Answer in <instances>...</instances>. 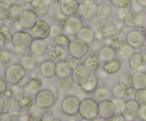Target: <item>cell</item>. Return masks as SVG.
Segmentation results:
<instances>
[{"label": "cell", "mask_w": 146, "mask_h": 121, "mask_svg": "<svg viewBox=\"0 0 146 121\" xmlns=\"http://www.w3.org/2000/svg\"><path fill=\"white\" fill-rule=\"evenodd\" d=\"M78 113L85 120H94L98 116V103L90 98L84 99L80 103Z\"/></svg>", "instance_id": "cell-1"}, {"label": "cell", "mask_w": 146, "mask_h": 121, "mask_svg": "<svg viewBox=\"0 0 146 121\" xmlns=\"http://www.w3.org/2000/svg\"><path fill=\"white\" fill-rule=\"evenodd\" d=\"M26 72L21 64H13L7 68L4 74L6 81L10 84H17L24 79Z\"/></svg>", "instance_id": "cell-2"}, {"label": "cell", "mask_w": 146, "mask_h": 121, "mask_svg": "<svg viewBox=\"0 0 146 121\" xmlns=\"http://www.w3.org/2000/svg\"><path fill=\"white\" fill-rule=\"evenodd\" d=\"M141 106L135 99H130L125 101L121 109V116L126 120H135L139 118Z\"/></svg>", "instance_id": "cell-3"}, {"label": "cell", "mask_w": 146, "mask_h": 121, "mask_svg": "<svg viewBox=\"0 0 146 121\" xmlns=\"http://www.w3.org/2000/svg\"><path fill=\"white\" fill-rule=\"evenodd\" d=\"M34 100L37 107L41 109H47L54 106L56 99L54 93L51 90L43 89L37 92Z\"/></svg>", "instance_id": "cell-4"}, {"label": "cell", "mask_w": 146, "mask_h": 121, "mask_svg": "<svg viewBox=\"0 0 146 121\" xmlns=\"http://www.w3.org/2000/svg\"><path fill=\"white\" fill-rule=\"evenodd\" d=\"M88 50V44L77 38L70 41L68 46V54L78 60L86 56Z\"/></svg>", "instance_id": "cell-5"}, {"label": "cell", "mask_w": 146, "mask_h": 121, "mask_svg": "<svg viewBox=\"0 0 146 121\" xmlns=\"http://www.w3.org/2000/svg\"><path fill=\"white\" fill-rule=\"evenodd\" d=\"M80 103L81 101L76 96H66L61 101V110L67 116H75L78 113Z\"/></svg>", "instance_id": "cell-6"}, {"label": "cell", "mask_w": 146, "mask_h": 121, "mask_svg": "<svg viewBox=\"0 0 146 121\" xmlns=\"http://www.w3.org/2000/svg\"><path fill=\"white\" fill-rule=\"evenodd\" d=\"M92 74V71L90 70L84 64H80L71 72V77L76 84L82 86L88 82Z\"/></svg>", "instance_id": "cell-7"}, {"label": "cell", "mask_w": 146, "mask_h": 121, "mask_svg": "<svg viewBox=\"0 0 146 121\" xmlns=\"http://www.w3.org/2000/svg\"><path fill=\"white\" fill-rule=\"evenodd\" d=\"M33 41V37L29 33L24 31H18L13 35L11 42L15 48L19 50H26L30 48Z\"/></svg>", "instance_id": "cell-8"}, {"label": "cell", "mask_w": 146, "mask_h": 121, "mask_svg": "<svg viewBox=\"0 0 146 121\" xmlns=\"http://www.w3.org/2000/svg\"><path fill=\"white\" fill-rule=\"evenodd\" d=\"M31 32L36 39L44 40L48 38L51 33V27L46 21L39 19L36 22L31 29Z\"/></svg>", "instance_id": "cell-9"}, {"label": "cell", "mask_w": 146, "mask_h": 121, "mask_svg": "<svg viewBox=\"0 0 146 121\" xmlns=\"http://www.w3.org/2000/svg\"><path fill=\"white\" fill-rule=\"evenodd\" d=\"M116 107L113 101L110 99L98 102V116L106 120L115 116Z\"/></svg>", "instance_id": "cell-10"}, {"label": "cell", "mask_w": 146, "mask_h": 121, "mask_svg": "<svg viewBox=\"0 0 146 121\" xmlns=\"http://www.w3.org/2000/svg\"><path fill=\"white\" fill-rule=\"evenodd\" d=\"M96 4L93 0H84L80 4L78 14L84 19H90L96 14Z\"/></svg>", "instance_id": "cell-11"}, {"label": "cell", "mask_w": 146, "mask_h": 121, "mask_svg": "<svg viewBox=\"0 0 146 121\" xmlns=\"http://www.w3.org/2000/svg\"><path fill=\"white\" fill-rule=\"evenodd\" d=\"M124 23L130 28H138L145 22V16L140 11H132L126 14L124 18Z\"/></svg>", "instance_id": "cell-12"}, {"label": "cell", "mask_w": 146, "mask_h": 121, "mask_svg": "<svg viewBox=\"0 0 146 121\" xmlns=\"http://www.w3.org/2000/svg\"><path fill=\"white\" fill-rule=\"evenodd\" d=\"M83 28V22L79 17L69 16L67 18L64 28L70 35H76Z\"/></svg>", "instance_id": "cell-13"}, {"label": "cell", "mask_w": 146, "mask_h": 121, "mask_svg": "<svg viewBox=\"0 0 146 121\" xmlns=\"http://www.w3.org/2000/svg\"><path fill=\"white\" fill-rule=\"evenodd\" d=\"M118 83L125 91V95L127 96L131 95L135 91L133 77L128 72H124L120 75Z\"/></svg>", "instance_id": "cell-14"}, {"label": "cell", "mask_w": 146, "mask_h": 121, "mask_svg": "<svg viewBox=\"0 0 146 121\" xmlns=\"http://www.w3.org/2000/svg\"><path fill=\"white\" fill-rule=\"evenodd\" d=\"M80 4L76 0H63L60 4L61 12L66 16H72L77 14Z\"/></svg>", "instance_id": "cell-15"}, {"label": "cell", "mask_w": 146, "mask_h": 121, "mask_svg": "<svg viewBox=\"0 0 146 121\" xmlns=\"http://www.w3.org/2000/svg\"><path fill=\"white\" fill-rule=\"evenodd\" d=\"M39 72L44 77L51 79L56 75V63L51 60L44 61L40 65Z\"/></svg>", "instance_id": "cell-16"}, {"label": "cell", "mask_w": 146, "mask_h": 121, "mask_svg": "<svg viewBox=\"0 0 146 121\" xmlns=\"http://www.w3.org/2000/svg\"><path fill=\"white\" fill-rule=\"evenodd\" d=\"M126 42L134 49L140 48L145 43L144 35L141 31H132L126 36Z\"/></svg>", "instance_id": "cell-17"}, {"label": "cell", "mask_w": 146, "mask_h": 121, "mask_svg": "<svg viewBox=\"0 0 146 121\" xmlns=\"http://www.w3.org/2000/svg\"><path fill=\"white\" fill-rule=\"evenodd\" d=\"M99 33L104 38H113L116 37V27L113 21H106L103 23L99 28Z\"/></svg>", "instance_id": "cell-18"}, {"label": "cell", "mask_w": 146, "mask_h": 121, "mask_svg": "<svg viewBox=\"0 0 146 121\" xmlns=\"http://www.w3.org/2000/svg\"><path fill=\"white\" fill-rule=\"evenodd\" d=\"M130 67L134 70L139 71L146 64V55L142 52H135L128 59Z\"/></svg>", "instance_id": "cell-19"}, {"label": "cell", "mask_w": 146, "mask_h": 121, "mask_svg": "<svg viewBox=\"0 0 146 121\" xmlns=\"http://www.w3.org/2000/svg\"><path fill=\"white\" fill-rule=\"evenodd\" d=\"M35 13L31 10H26L24 16L19 21V24L21 27L25 29H31L38 19Z\"/></svg>", "instance_id": "cell-20"}, {"label": "cell", "mask_w": 146, "mask_h": 121, "mask_svg": "<svg viewBox=\"0 0 146 121\" xmlns=\"http://www.w3.org/2000/svg\"><path fill=\"white\" fill-rule=\"evenodd\" d=\"M31 5L37 16H45L49 12V6L44 0H33Z\"/></svg>", "instance_id": "cell-21"}, {"label": "cell", "mask_w": 146, "mask_h": 121, "mask_svg": "<svg viewBox=\"0 0 146 121\" xmlns=\"http://www.w3.org/2000/svg\"><path fill=\"white\" fill-rule=\"evenodd\" d=\"M35 100L28 92L20 94L17 99V103L19 107L22 109H29L32 107Z\"/></svg>", "instance_id": "cell-22"}, {"label": "cell", "mask_w": 146, "mask_h": 121, "mask_svg": "<svg viewBox=\"0 0 146 121\" xmlns=\"http://www.w3.org/2000/svg\"><path fill=\"white\" fill-rule=\"evenodd\" d=\"M76 36L77 39L81 40L86 44H90L94 42L95 40L96 34L91 28L83 27L79 32L76 35Z\"/></svg>", "instance_id": "cell-23"}, {"label": "cell", "mask_w": 146, "mask_h": 121, "mask_svg": "<svg viewBox=\"0 0 146 121\" xmlns=\"http://www.w3.org/2000/svg\"><path fill=\"white\" fill-rule=\"evenodd\" d=\"M122 63L118 59H113L112 60L104 63L103 66V70L108 75H113L118 73L121 69Z\"/></svg>", "instance_id": "cell-24"}, {"label": "cell", "mask_w": 146, "mask_h": 121, "mask_svg": "<svg viewBox=\"0 0 146 121\" xmlns=\"http://www.w3.org/2000/svg\"><path fill=\"white\" fill-rule=\"evenodd\" d=\"M115 53L116 52L112 47L110 45H106V46L102 47L99 50L98 56L99 57L101 62L106 63V62L115 59Z\"/></svg>", "instance_id": "cell-25"}, {"label": "cell", "mask_w": 146, "mask_h": 121, "mask_svg": "<svg viewBox=\"0 0 146 121\" xmlns=\"http://www.w3.org/2000/svg\"><path fill=\"white\" fill-rule=\"evenodd\" d=\"M134 51L135 50L133 48H132L127 42L123 41L115 50V52L118 55L124 59H129L135 53Z\"/></svg>", "instance_id": "cell-26"}, {"label": "cell", "mask_w": 146, "mask_h": 121, "mask_svg": "<svg viewBox=\"0 0 146 121\" xmlns=\"http://www.w3.org/2000/svg\"><path fill=\"white\" fill-rule=\"evenodd\" d=\"M48 56L51 60L57 61V62L64 60L66 57V51L65 48L58 46H54L48 50Z\"/></svg>", "instance_id": "cell-27"}, {"label": "cell", "mask_w": 146, "mask_h": 121, "mask_svg": "<svg viewBox=\"0 0 146 121\" xmlns=\"http://www.w3.org/2000/svg\"><path fill=\"white\" fill-rule=\"evenodd\" d=\"M31 53L35 55H42L47 50V45L43 40H34L29 48Z\"/></svg>", "instance_id": "cell-28"}, {"label": "cell", "mask_w": 146, "mask_h": 121, "mask_svg": "<svg viewBox=\"0 0 146 121\" xmlns=\"http://www.w3.org/2000/svg\"><path fill=\"white\" fill-rule=\"evenodd\" d=\"M135 89H146V73L142 71H137L132 75Z\"/></svg>", "instance_id": "cell-29"}, {"label": "cell", "mask_w": 146, "mask_h": 121, "mask_svg": "<svg viewBox=\"0 0 146 121\" xmlns=\"http://www.w3.org/2000/svg\"><path fill=\"white\" fill-rule=\"evenodd\" d=\"M84 65L92 72H96L100 68L101 65V61L99 57L95 54L89 55L84 60Z\"/></svg>", "instance_id": "cell-30"}, {"label": "cell", "mask_w": 146, "mask_h": 121, "mask_svg": "<svg viewBox=\"0 0 146 121\" xmlns=\"http://www.w3.org/2000/svg\"><path fill=\"white\" fill-rule=\"evenodd\" d=\"M43 82L41 79L38 77H32L30 78L26 83L25 90L27 92H31V93H34V92H38L41 87L42 86Z\"/></svg>", "instance_id": "cell-31"}, {"label": "cell", "mask_w": 146, "mask_h": 121, "mask_svg": "<svg viewBox=\"0 0 146 121\" xmlns=\"http://www.w3.org/2000/svg\"><path fill=\"white\" fill-rule=\"evenodd\" d=\"M24 8L20 4H14L9 6L10 19L19 21L24 16Z\"/></svg>", "instance_id": "cell-32"}, {"label": "cell", "mask_w": 146, "mask_h": 121, "mask_svg": "<svg viewBox=\"0 0 146 121\" xmlns=\"http://www.w3.org/2000/svg\"><path fill=\"white\" fill-rule=\"evenodd\" d=\"M98 86V79L95 74H92L88 82L81 86L86 93H93L95 92Z\"/></svg>", "instance_id": "cell-33"}, {"label": "cell", "mask_w": 146, "mask_h": 121, "mask_svg": "<svg viewBox=\"0 0 146 121\" xmlns=\"http://www.w3.org/2000/svg\"><path fill=\"white\" fill-rule=\"evenodd\" d=\"M96 15L99 19H108L111 15V8L108 4H101L97 6Z\"/></svg>", "instance_id": "cell-34"}, {"label": "cell", "mask_w": 146, "mask_h": 121, "mask_svg": "<svg viewBox=\"0 0 146 121\" xmlns=\"http://www.w3.org/2000/svg\"><path fill=\"white\" fill-rule=\"evenodd\" d=\"M94 93V99L96 101H101L108 100L112 97L111 91L105 87L98 88Z\"/></svg>", "instance_id": "cell-35"}, {"label": "cell", "mask_w": 146, "mask_h": 121, "mask_svg": "<svg viewBox=\"0 0 146 121\" xmlns=\"http://www.w3.org/2000/svg\"><path fill=\"white\" fill-rule=\"evenodd\" d=\"M69 43V38L65 34L60 33L53 38V43H54V46L61 47L64 48H66V47L68 48Z\"/></svg>", "instance_id": "cell-36"}, {"label": "cell", "mask_w": 146, "mask_h": 121, "mask_svg": "<svg viewBox=\"0 0 146 121\" xmlns=\"http://www.w3.org/2000/svg\"><path fill=\"white\" fill-rule=\"evenodd\" d=\"M21 65L27 71H30L35 67L36 61L35 58L30 55H24L21 60Z\"/></svg>", "instance_id": "cell-37"}, {"label": "cell", "mask_w": 146, "mask_h": 121, "mask_svg": "<svg viewBox=\"0 0 146 121\" xmlns=\"http://www.w3.org/2000/svg\"><path fill=\"white\" fill-rule=\"evenodd\" d=\"M74 81L71 77L60 79L58 82V87L63 92H68L74 86Z\"/></svg>", "instance_id": "cell-38"}, {"label": "cell", "mask_w": 146, "mask_h": 121, "mask_svg": "<svg viewBox=\"0 0 146 121\" xmlns=\"http://www.w3.org/2000/svg\"><path fill=\"white\" fill-rule=\"evenodd\" d=\"M71 75V71L68 69L64 65L63 61L56 63V76L60 79L68 77Z\"/></svg>", "instance_id": "cell-39"}, {"label": "cell", "mask_w": 146, "mask_h": 121, "mask_svg": "<svg viewBox=\"0 0 146 121\" xmlns=\"http://www.w3.org/2000/svg\"><path fill=\"white\" fill-rule=\"evenodd\" d=\"M65 66L68 68V69L72 72L74 69H75L78 65H80L79 60L77 59V58H74V57L71 56V55H66L65 58L63 60Z\"/></svg>", "instance_id": "cell-40"}, {"label": "cell", "mask_w": 146, "mask_h": 121, "mask_svg": "<svg viewBox=\"0 0 146 121\" xmlns=\"http://www.w3.org/2000/svg\"><path fill=\"white\" fill-rule=\"evenodd\" d=\"M134 99L141 106L146 105V89L137 90L134 94Z\"/></svg>", "instance_id": "cell-41"}, {"label": "cell", "mask_w": 146, "mask_h": 121, "mask_svg": "<svg viewBox=\"0 0 146 121\" xmlns=\"http://www.w3.org/2000/svg\"><path fill=\"white\" fill-rule=\"evenodd\" d=\"M111 94H112V96L116 99H123L125 96V91L118 84V83L113 86L111 89Z\"/></svg>", "instance_id": "cell-42"}, {"label": "cell", "mask_w": 146, "mask_h": 121, "mask_svg": "<svg viewBox=\"0 0 146 121\" xmlns=\"http://www.w3.org/2000/svg\"><path fill=\"white\" fill-rule=\"evenodd\" d=\"M10 19L9 16V6L0 3V21Z\"/></svg>", "instance_id": "cell-43"}, {"label": "cell", "mask_w": 146, "mask_h": 121, "mask_svg": "<svg viewBox=\"0 0 146 121\" xmlns=\"http://www.w3.org/2000/svg\"><path fill=\"white\" fill-rule=\"evenodd\" d=\"M113 6L120 9L128 8L131 6L132 0H111Z\"/></svg>", "instance_id": "cell-44"}, {"label": "cell", "mask_w": 146, "mask_h": 121, "mask_svg": "<svg viewBox=\"0 0 146 121\" xmlns=\"http://www.w3.org/2000/svg\"><path fill=\"white\" fill-rule=\"evenodd\" d=\"M0 32L3 34L6 39V43H10L12 41L13 34L11 31L6 26L0 27Z\"/></svg>", "instance_id": "cell-45"}, {"label": "cell", "mask_w": 146, "mask_h": 121, "mask_svg": "<svg viewBox=\"0 0 146 121\" xmlns=\"http://www.w3.org/2000/svg\"><path fill=\"white\" fill-rule=\"evenodd\" d=\"M28 121H45L44 116L42 113L39 112L33 113L29 116Z\"/></svg>", "instance_id": "cell-46"}, {"label": "cell", "mask_w": 146, "mask_h": 121, "mask_svg": "<svg viewBox=\"0 0 146 121\" xmlns=\"http://www.w3.org/2000/svg\"><path fill=\"white\" fill-rule=\"evenodd\" d=\"M60 33H62L61 27L58 26V25H54L53 26L51 27V33H50V35L53 36V38Z\"/></svg>", "instance_id": "cell-47"}, {"label": "cell", "mask_w": 146, "mask_h": 121, "mask_svg": "<svg viewBox=\"0 0 146 121\" xmlns=\"http://www.w3.org/2000/svg\"><path fill=\"white\" fill-rule=\"evenodd\" d=\"M7 89V82L0 77V95L5 92Z\"/></svg>", "instance_id": "cell-48"}, {"label": "cell", "mask_w": 146, "mask_h": 121, "mask_svg": "<svg viewBox=\"0 0 146 121\" xmlns=\"http://www.w3.org/2000/svg\"><path fill=\"white\" fill-rule=\"evenodd\" d=\"M139 118L142 121H146V105L141 106Z\"/></svg>", "instance_id": "cell-49"}, {"label": "cell", "mask_w": 146, "mask_h": 121, "mask_svg": "<svg viewBox=\"0 0 146 121\" xmlns=\"http://www.w3.org/2000/svg\"><path fill=\"white\" fill-rule=\"evenodd\" d=\"M6 43V39L3 34L0 32V49L5 45Z\"/></svg>", "instance_id": "cell-50"}, {"label": "cell", "mask_w": 146, "mask_h": 121, "mask_svg": "<svg viewBox=\"0 0 146 121\" xmlns=\"http://www.w3.org/2000/svg\"><path fill=\"white\" fill-rule=\"evenodd\" d=\"M4 106H5V101H4V99L0 96V114L3 112L4 109Z\"/></svg>", "instance_id": "cell-51"}, {"label": "cell", "mask_w": 146, "mask_h": 121, "mask_svg": "<svg viewBox=\"0 0 146 121\" xmlns=\"http://www.w3.org/2000/svg\"><path fill=\"white\" fill-rule=\"evenodd\" d=\"M17 1V0H1L2 3H4V4H7V5H8V6L12 5V4H16Z\"/></svg>", "instance_id": "cell-52"}, {"label": "cell", "mask_w": 146, "mask_h": 121, "mask_svg": "<svg viewBox=\"0 0 146 121\" xmlns=\"http://www.w3.org/2000/svg\"><path fill=\"white\" fill-rule=\"evenodd\" d=\"M104 121H121V118L119 116H114L113 117L110 118L106 119V120H104Z\"/></svg>", "instance_id": "cell-53"}, {"label": "cell", "mask_w": 146, "mask_h": 121, "mask_svg": "<svg viewBox=\"0 0 146 121\" xmlns=\"http://www.w3.org/2000/svg\"><path fill=\"white\" fill-rule=\"evenodd\" d=\"M138 4L143 7H146V0H136Z\"/></svg>", "instance_id": "cell-54"}, {"label": "cell", "mask_w": 146, "mask_h": 121, "mask_svg": "<svg viewBox=\"0 0 146 121\" xmlns=\"http://www.w3.org/2000/svg\"><path fill=\"white\" fill-rule=\"evenodd\" d=\"M24 1L27 3H30V4H31V3L33 1V0H24Z\"/></svg>", "instance_id": "cell-55"}, {"label": "cell", "mask_w": 146, "mask_h": 121, "mask_svg": "<svg viewBox=\"0 0 146 121\" xmlns=\"http://www.w3.org/2000/svg\"><path fill=\"white\" fill-rule=\"evenodd\" d=\"M50 121H63V120H60V119H58V118H54V119H52V120Z\"/></svg>", "instance_id": "cell-56"}, {"label": "cell", "mask_w": 146, "mask_h": 121, "mask_svg": "<svg viewBox=\"0 0 146 121\" xmlns=\"http://www.w3.org/2000/svg\"><path fill=\"white\" fill-rule=\"evenodd\" d=\"M144 38H145V45H146V31H145V35H144Z\"/></svg>", "instance_id": "cell-57"}, {"label": "cell", "mask_w": 146, "mask_h": 121, "mask_svg": "<svg viewBox=\"0 0 146 121\" xmlns=\"http://www.w3.org/2000/svg\"><path fill=\"white\" fill-rule=\"evenodd\" d=\"M131 121H135V120H131Z\"/></svg>", "instance_id": "cell-58"}]
</instances>
